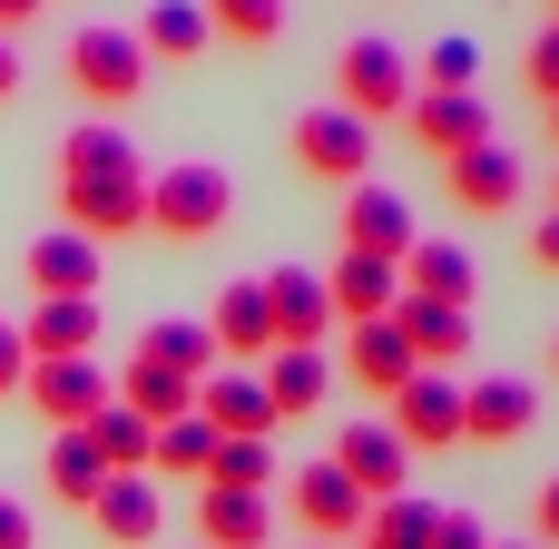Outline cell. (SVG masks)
Listing matches in <instances>:
<instances>
[{
	"label": "cell",
	"instance_id": "cell-10",
	"mask_svg": "<svg viewBox=\"0 0 559 549\" xmlns=\"http://www.w3.org/2000/svg\"><path fill=\"white\" fill-rule=\"evenodd\" d=\"M364 501H403V481H413V452H403V432L393 422H344V442L324 452Z\"/></svg>",
	"mask_w": 559,
	"mask_h": 549
},
{
	"label": "cell",
	"instance_id": "cell-41",
	"mask_svg": "<svg viewBox=\"0 0 559 549\" xmlns=\"http://www.w3.org/2000/svg\"><path fill=\"white\" fill-rule=\"evenodd\" d=\"M531 540H540V549H559V472L540 481V501H531Z\"/></svg>",
	"mask_w": 559,
	"mask_h": 549
},
{
	"label": "cell",
	"instance_id": "cell-33",
	"mask_svg": "<svg viewBox=\"0 0 559 549\" xmlns=\"http://www.w3.org/2000/svg\"><path fill=\"white\" fill-rule=\"evenodd\" d=\"M206 462H216V432H206L197 413L157 422V462H147V481H157V472H167V481H206Z\"/></svg>",
	"mask_w": 559,
	"mask_h": 549
},
{
	"label": "cell",
	"instance_id": "cell-28",
	"mask_svg": "<svg viewBox=\"0 0 559 549\" xmlns=\"http://www.w3.org/2000/svg\"><path fill=\"white\" fill-rule=\"evenodd\" d=\"M118 403H128L138 422H177V413H197V383H177L167 363L128 354V373H118Z\"/></svg>",
	"mask_w": 559,
	"mask_h": 549
},
{
	"label": "cell",
	"instance_id": "cell-31",
	"mask_svg": "<svg viewBox=\"0 0 559 549\" xmlns=\"http://www.w3.org/2000/svg\"><path fill=\"white\" fill-rule=\"evenodd\" d=\"M88 442H98V462H108V472H118V481H138V472H147V462H157V422H138V413H128V403H108V413H98V422H88Z\"/></svg>",
	"mask_w": 559,
	"mask_h": 549
},
{
	"label": "cell",
	"instance_id": "cell-46",
	"mask_svg": "<svg viewBox=\"0 0 559 549\" xmlns=\"http://www.w3.org/2000/svg\"><path fill=\"white\" fill-rule=\"evenodd\" d=\"M550 373H559V334H550Z\"/></svg>",
	"mask_w": 559,
	"mask_h": 549
},
{
	"label": "cell",
	"instance_id": "cell-11",
	"mask_svg": "<svg viewBox=\"0 0 559 549\" xmlns=\"http://www.w3.org/2000/svg\"><path fill=\"white\" fill-rule=\"evenodd\" d=\"M59 206H69V236H88L98 255H108L118 236H147V177H118V187H59Z\"/></svg>",
	"mask_w": 559,
	"mask_h": 549
},
{
	"label": "cell",
	"instance_id": "cell-43",
	"mask_svg": "<svg viewBox=\"0 0 559 549\" xmlns=\"http://www.w3.org/2000/svg\"><path fill=\"white\" fill-rule=\"evenodd\" d=\"M39 10H49V0H0V39H10V29H29Z\"/></svg>",
	"mask_w": 559,
	"mask_h": 549
},
{
	"label": "cell",
	"instance_id": "cell-19",
	"mask_svg": "<svg viewBox=\"0 0 559 549\" xmlns=\"http://www.w3.org/2000/svg\"><path fill=\"white\" fill-rule=\"evenodd\" d=\"M20 344H29V363H88V354H98V295L39 305V314L20 324Z\"/></svg>",
	"mask_w": 559,
	"mask_h": 549
},
{
	"label": "cell",
	"instance_id": "cell-37",
	"mask_svg": "<svg viewBox=\"0 0 559 549\" xmlns=\"http://www.w3.org/2000/svg\"><path fill=\"white\" fill-rule=\"evenodd\" d=\"M521 79L540 88V108H559V20L540 29V39H531V59H521Z\"/></svg>",
	"mask_w": 559,
	"mask_h": 549
},
{
	"label": "cell",
	"instance_id": "cell-21",
	"mask_svg": "<svg viewBox=\"0 0 559 549\" xmlns=\"http://www.w3.org/2000/svg\"><path fill=\"white\" fill-rule=\"evenodd\" d=\"M118 177H147V167H138V147H128L108 118L69 128V147H59V187H118Z\"/></svg>",
	"mask_w": 559,
	"mask_h": 549
},
{
	"label": "cell",
	"instance_id": "cell-8",
	"mask_svg": "<svg viewBox=\"0 0 559 549\" xmlns=\"http://www.w3.org/2000/svg\"><path fill=\"white\" fill-rule=\"evenodd\" d=\"M285 481H295V521H305V540H314V549H354V530H364L373 501H364L334 462H305V472H285Z\"/></svg>",
	"mask_w": 559,
	"mask_h": 549
},
{
	"label": "cell",
	"instance_id": "cell-15",
	"mask_svg": "<svg viewBox=\"0 0 559 549\" xmlns=\"http://www.w3.org/2000/svg\"><path fill=\"white\" fill-rule=\"evenodd\" d=\"M403 295L472 314V305H481V265H472V246H442V236H423V246L403 255Z\"/></svg>",
	"mask_w": 559,
	"mask_h": 549
},
{
	"label": "cell",
	"instance_id": "cell-12",
	"mask_svg": "<svg viewBox=\"0 0 559 549\" xmlns=\"http://www.w3.org/2000/svg\"><path fill=\"white\" fill-rule=\"evenodd\" d=\"M383 422L403 432V452H442V442H462V383L452 373H413Z\"/></svg>",
	"mask_w": 559,
	"mask_h": 549
},
{
	"label": "cell",
	"instance_id": "cell-47",
	"mask_svg": "<svg viewBox=\"0 0 559 549\" xmlns=\"http://www.w3.org/2000/svg\"><path fill=\"white\" fill-rule=\"evenodd\" d=\"M550 206H559V177H550Z\"/></svg>",
	"mask_w": 559,
	"mask_h": 549
},
{
	"label": "cell",
	"instance_id": "cell-18",
	"mask_svg": "<svg viewBox=\"0 0 559 549\" xmlns=\"http://www.w3.org/2000/svg\"><path fill=\"white\" fill-rule=\"evenodd\" d=\"M403 344H413V363L423 373H452L462 354H472V314H452V305H423V295H393V314H383Z\"/></svg>",
	"mask_w": 559,
	"mask_h": 549
},
{
	"label": "cell",
	"instance_id": "cell-38",
	"mask_svg": "<svg viewBox=\"0 0 559 549\" xmlns=\"http://www.w3.org/2000/svg\"><path fill=\"white\" fill-rule=\"evenodd\" d=\"M432 549H491V530L472 511H432Z\"/></svg>",
	"mask_w": 559,
	"mask_h": 549
},
{
	"label": "cell",
	"instance_id": "cell-25",
	"mask_svg": "<svg viewBox=\"0 0 559 549\" xmlns=\"http://www.w3.org/2000/svg\"><path fill=\"white\" fill-rule=\"evenodd\" d=\"M29 295H39V305H59V295H98V246L69 236V226L39 236V246H29Z\"/></svg>",
	"mask_w": 559,
	"mask_h": 549
},
{
	"label": "cell",
	"instance_id": "cell-32",
	"mask_svg": "<svg viewBox=\"0 0 559 549\" xmlns=\"http://www.w3.org/2000/svg\"><path fill=\"white\" fill-rule=\"evenodd\" d=\"M354 549H432V501H373L364 511V530H354Z\"/></svg>",
	"mask_w": 559,
	"mask_h": 549
},
{
	"label": "cell",
	"instance_id": "cell-20",
	"mask_svg": "<svg viewBox=\"0 0 559 549\" xmlns=\"http://www.w3.org/2000/svg\"><path fill=\"white\" fill-rule=\"evenodd\" d=\"M197 540L206 549H275V501H255V491H197Z\"/></svg>",
	"mask_w": 559,
	"mask_h": 549
},
{
	"label": "cell",
	"instance_id": "cell-3",
	"mask_svg": "<svg viewBox=\"0 0 559 549\" xmlns=\"http://www.w3.org/2000/svg\"><path fill=\"white\" fill-rule=\"evenodd\" d=\"M59 69H69V88H79L88 108H128V98H147V49H138V29H79Z\"/></svg>",
	"mask_w": 559,
	"mask_h": 549
},
{
	"label": "cell",
	"instance_id": "cell-40",
	"mask_svg": "<svg viewBox=\"0 0 559 549\" xmlns=\"http://www.w3.org/2000/svg\"><path fill=\"white\" fill-rule=\"evenodd\" d=\"M0 549H39V521H29V501H10V491H0Z\"/></svg>",
	"mask_w": 559,
	"mask_h": 549
},
{
	"label": "cell",
	"instance_id": "cell-7",
	"mask_svg": "<svg viewBox=\"0 0 559 549\" xmlns=\"http://www.w3.org/2000/svg\"><path fill=\"white\" fill-rule=\"evenodd\" d=\"M20 393H29V413H39L49 432H88V422L118 403V383H108L98 363H29Z\"/></svg>",
	"mask_w": 559,
	"mask_h": 549
},
{
	"label": "cell",
	"instance_id": "cell-45",
	"mask_svg": "<svg viewBox=\"0 0 559 549\" xmlns=\"http://www.w3.org/2000/svg\"><path fill=\"white\" fill-rule=\"evenodd\" d=\"M491 549H540V540H491Z\"/></svg>",
	"mask_w": 559,
	"mask_h": 549
},
{
	"label": "cell",
	"instance_id": "cell-5",
	"mask_svg": "<svg viewBox=\"0 0 559 549\" xmlns=\"http://www.w3.org/2000/svg\"><path fill=\"white\" fill-rule=\"evenodd\" d=\"M295 167H305L314 187H364V167H373V128L344 118V108H305V118H295Z\"/></svg>",
	"mask_w": 559,
	"mask_h": 549
},
{
	"label": "cell",
	"instance_id": "cell-29",
	"mask_svg": "<svg viewBox=\"0 0 559 549\" xmlns=\"http://www.w3.org/2000/svg\"><path fill=\"white\" fill-rule=\"evenodd\" d=\"M138 354H147V363H167V373H177V383H206V373H216V363H226V354H216V334H206V324H147V334H138Z\"/></svg>",
	"mask_w": 559,
	"mask_h": 549
},
{
	"label": "cell",
	"instance_id": "cell-16",
	"mask_svg": "<svg viewBox=\"0 0 559 549\" xmlns=\"http://www.w3.org/2000/svg\"><path fill=\"white\" fill-rule=\"evenodd\" d=\"M265 305H275V354H314V334L334 324L314 265H275V275H265Z\"/></svg>",
	"mask_w": 559,
	"mask_h": 549
},
{
	"label": "cell",
	"instance_id": "cell-48",
	"mask_svg": "<svg viewBox=\"0 0 559 549\" xmlns=\"http://www.w3.org/2000/svg\"><path fill=\"white\" fill-rule=\"evenodd\" d=\"M550 138H559V108H550Z\"/></svg>",
	"mask_w": 559,
	"mask_h": 549
},
{
	"label": "cell",
	"instance_id": "cell-36",
	"mask_svg": "<svg viewBox=\"0 0 559 549\" xmlns=\"http://www.w3.org/2000/svg\"><path fill=\"white\" fill-rule=\"evenodd\" d=\"M413 79H423V88H481V49H472V39H432V49L413 59Z\"/></svg>",
	"mask_w": 559,
	"mask_h": 549
},
{
	"label": "cell",
	"instance_id": "cell-30",
	"mask_svg": "<svg viewBox=\"0 0 559 549\" xmlns=\"http://www.w3.org/2000/svg\"><path fill=\"white\" fill-rule=\"evenodd\" d=\"M255 383H265V403H275V413H314V403L334 393V363H324V354H265V373H255Z\"/></svg>",
	"mask_w": 559,
	"mask_h": 549
},
{
	"label": "cell",
	"instance_id": "cell-6",
	"mask_svg": "<svg viewBox=\"0 0 559 549\" xmlns=\"http://www.w3.org/2000/svg\"><path fill=\"white\" fill-rule=\"evenodd\" d=\"M423 246V226H413V196L403 187H344V255H373V265H403Z\"/></svg>",
	"mask_w": 559,
	"mask_h": 549
},
{
	"label": "cell",
	"instance_id": "cell-13",
	"mask_svg": "<svg viewBox=\"0 0 559 549\" xmlns=\"http://www.w3.org/2000/svg\"><path fill=\"white\" fill-rule=\"evenodd\" d=\"M540 422V393L521 383V373H481V383H462V442H521Z\"/></svg>",
	"mask_w": 559,
	"mask_h": 549
},
{
	"label": "cell",
	"instance_id": "cell-17",
	"mask_svg": "<svg viewBox=\"0 0 559 549\" xmlns=\"http://www.w3.org/2000/svg\"><path fill=\"white\" fill-rule=\"evenodd\" d=\"M206 334H216V354H236V363L275 354V305H265V275H236V285L206 305Z\"/></svg>",
	"mask_w": 559,
	"mask_h": 549
},
{
	"label": "cell",
	"instance_id": "cell-44",
	"mask_svg": "<svg viewBox=\"0 0 559 549\" xmlns=\"http://www.w3.org/2000/svg\"><path fill=\"white\" fill-rule=\"evenodd\" d=\"M0 98H20V49L0 39Z\"/></svg>",
	"mask_w": 559,
	"mask_h": 549
},
{
	"label": "cell",
	"instance_id": "cell-1",
	"mask_svg": "<svg viewBox=\"0 0 559 549\" xmlns=\"http://www.w3.org/2000/svg\"><path fill=\"white\" fill-rule=\"evenodd\" d=\"M226 216H236V177H226V167L177 157V167H157V177H147V226H157L167 246H206Z\"/></svg>",
	"mask_w": 559,
	"mask_h": 549
},
{
	"label": "cell",
	"instance_id": "cell-23",
	"mask_svg": "<svg viewBox=\"0 0 559 549\" xmlns=\"http://www.w3.org/2000/svg\"><path fill=\"white\" fill-rule=\"evenodd\" d=\"M88 530L108 549H157V481L138 472V481H108L98 501H88Z\"/></svg>",
	"mask_w": 559,
	"mask_h": 549
},
{
	"label": "cell",
	"instance_id": "cell-9",
	"mask_svg": "<svg viewBox=\"0 0 559 549\" xmlns=\"http://www.w3.org/2000/svg\"><path fill=\"white\" fill-rule=\"evenodd\" d=\"M197 422H206L216 442H265V432H275L285 413L265 403V383H255L246 363H216V373L197 383Z\"/></svg>",
	"mask_w": 559,
	"mask_h": 549
},
{
	"label": "cell",
	"instance_id": "cell-39",
	"mask_svg": "<svg viewBox=\"0 0 559 549\" xmlns=\"http://www.w3.org/2000/svg\"><path fill=\"white\" fill-rule=\"evenodd\" d=\"M29 383V344H20V324H0V403Z\"/></svg>",
	"mask_w": 559,
	"mask_h": 549
},
{
	"label": "cell",
	"instance_id": "cell-26",
	"mask_svg": "<svg viewBox=\"0 0 559 549\" xmlns=\"http://www.w3.org/2000/svg\"><path fill=\"white\" fill-rule=\"evenodd\" d=\"M344 363H354V383H364L373 403H393V393L423 373V363H413V344H403L393 324H354V354H344Z\"/></svg>",
	"mask_w": 559,
	"mask_h": 549
},
{
	"label": "cell",
	"instance_id": "cell-35",
	"mask_svg": "<svg viewBox=\"0 0 559 549\" xmlns=\"http://www.w3.org/2000/svg\"><path fill=\"white\" fill-rule=\"evenodd\" d=\"M206 29L236 39V49H265L285 29V0H206Z\"/></svg>",
	"mask_w": 559,
	"mask_h": 549
},
{
	"label": "cell",
	"instance_id": "cell-4",
	"mask_svg": "<svg viewBox=\"0 0 559 549\" xmlns=\"http://www.w3.org/2000/svg\"><path fill=\"white\" fill-rule=\"evenodd\" d=\"M403 138L423 147V157H472V147H491V98L481 88H413V108H403Z\"/></svg>",
	"mask_w": 559,
	"mask_h": 549
},
{
	"label": "cell",
	"instance_id": "cell-42",
	"mask_svg": "<svg viewBox=\"0 0 559 549\" xmlns=\"http://www.w3.org/2000/svg\"><path fill=\"white\" fill-rule=\"evenodd\" d=\"M531 265H540V275H559V206L531 226Z\"/></svg>",
	"mask_w": 559,
	"mask_h": 549
},
{
	"label": "cell",
	"instance_id": "cell-2",
	"mask_svg": "<svg viewBox=\"0 0 559 549\" xmlns=\"http://www.w3.org/2000/svg\"><path fill=\"white\" fill-rule=\"evenodd\" d=\"M334 88H344L334 108L373 128V118H403L423 79H413V59H403V49L383 39V29H364V39H344V59H334Z\"/></svg>",
	"mask_w": 559,
	"mask_h": 549
},
{
	"label": "cell",
	"instance_id": "cell-49",
	"mask_svg": "<svg viewBox=\"0 0 559 549\" xmlns=\"http://www.w3.org/2000/svg\"><path fill=\"white\" fill-rule=\"evenodd\" d=\"M550 20H559V0H550Z\"/></svg>",
	"mask_w": 559,
	"mask_h": 549
},
{
	"label": "cell",
	"instance_id": "cell-22",
	"mask_svg": "<svg viewBox=\"0 0 559 549\" xmlns=\"http://www.w3.org/2000/svg\"><path fill=\"white\" fill-rule=\"evenodd\" d=\"M393 295H403V265H373V255H344V265L324 275L334 324H383V314H393Z\"/></svg>",
	"mask_w": 559,
	"mask_h": 549
},
{
	"label": "cell",
	"instance_id": "cell-24",
	"mask_svg": "<svg viewBox=\"0 0 559 549\" xmlns=\"http://www.w3.org/2000/svg\"><path fill=\"white\" fill-rule=\"evenodd\" d=\"M206 0H157L147 20H138V49H147V69H187V59H206Z\"/></svg>",
	"mask_w": 559,
	"mask_h": 549
},
{
	"label": "cell",
	"instance_id": "cell-14",
	"mask_svg": "<svg viewBox=\"0 0 559 549\" xmlns=\"http://www.w3.org/2000/svg\"><path fill=\"white\" fill-rule=\"evenodd\" d=\"M442 187H452V206H462V216H511V206H521V157L491 138V147L452 157V167H442Z\"/></svg>",
	"mask_w": 559,
	"mask_h": 549
},
{
	"label": "cell",
	"instance_id": "cell-34",
	"mask_svg": "<svg viewBox=\"0 0 559 549\" xmlns=\"http://www.w3.org/2000/svg\"><path fill=\"white\" fill-rule=\"evenodd\" d=\"M265 481H285L265 442H216V462H206V491H255V501H265Z\"/></svg>",
	"mask_w": 559,
	"mask_h": 549
},
{
	"label": "cell",
	"instance_id": "cell-27",
	"mask_svg": "<svg viewBox=\"0 0 559 549\" xmlns=\"http://www.w3.org/2000/svg\"><path fill=\"white\" fill-rule=\"evenodd\" d=\"M39 481H49V501L88 511V501H98V491H108L118 472L98 462V442H88V432H59V442H49V472H39Z\"/></svg>",
	"mask_w": 559,
	"mask_h": 549
}]
</instances>
